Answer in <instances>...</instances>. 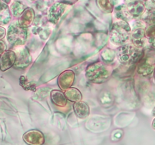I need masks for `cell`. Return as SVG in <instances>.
<instances>
[{
	"label": "cell",
	"instance_id": "1",
	"mask_svg": "<svg viewBox=\"0 0 155 145\" xmlns=\"http://www.w3.org/2000/svg\"><path fill=\"white\" fill-rule=\"evenodd\" d=\"M132 29L127 21L118 20L112 25L110 32V39L117 45H123L131 36Z\"/></svg>",
	"mask_w": 155,
	"mask_h": 145
},
{
	"label": "cell",
	"instance_id": "2",
	"mask_svg": "<svg viewBox=\"0 0 155 145\" xmlns=\"http://www.w3.org/2000/svg\"><path fill=\"white\" fill-rule=\"evenodd\" d=\"M117 55L120 63L129 65L140 60L143 55V51L134 45H124L118 48Z\"/></svg>",
	"mask_w": 155,
	"mask_h": 145
},
{
	"label": "cell",
	"instance_id": "3",
	"mask_svg": "<svg viewBox=\"0 0 155 145\" xmlns=\"http://www.w3.org/2000/svg\"><path fill=\"white\" fill-rule=\"evenodd\" d=\"M110 74V70L107 66L101 62L89 65L86 70V76L88 80L97 84L107 81Z\"/></svg>",
	"mask_w": 155,
	"mask_h": 145
},
{
	"label": "cell",
	"instance_id": "4",
	"mask_svg": "<svg viewBox=\"0 0 155 145\" xmlns=\"http://www.w3.org/2000/svg\"><path fill=\"white\" fill-rule=\"evenodd\" d=\"M27 39V28L22 27L19 23H13L8 27L7 40L14 46H19L25 43Z\"/></svg>",
	"mask_w": 155,
	"mask_h": 145
},
{
	"label": "cell",
	"instance_id": "5",
	"mask_svg": "<svg viewBox=\"0 0 155 145\" xmlns=\"http://www.w3.org/2000/svg\"><path fill=\"white\" fill-rule=\"evenodd\" d=\"M145 23L143 20L137 21L134 23V25L132 29L131 37L135 46L139 48L143 46L145 42Z\"/></svg>",
	"mask_w": 155,
	"mask_h": 145
},
{
	"label": "cell",
	"instance_id": "6",
	"mask_svg": "<svg viewBox=\"0 0 155 145\" xmlns=\"http://www.w3.org/2000/svg\"><path fill=\"white\" fill-rule=\"evenodd\" d=\"M155 68V55L147 54L139 60L137 67L138 73L143 76H149L154 72Z\"/></svg>",
	"mask_w": 155,
	"mask_h": 145
},
{
	"label": "cell",
	"instance_id": "7",
	"mask_svg": "<svg viewBox=\"0 0 155 145\" xmlns=\"http://www.w3.org/2000/svg\"><path fill=\"white\" fill-rule=\"evenodd\" d=\"M67 6L68 5L64 4V3L59 2H54L48 11V17L49 21L53 24H56L64 14L67 8Z\"/></svg>",
	"mask_w": 155,
	"mask_h": 145
},
{
	"label": "cell",
	"instance_id": "8",
	"mask_svg": "<svg viewBox=\"0 0 155 145\" xmlns=\"http://www.w3.org/2000/svg\"><path fill=\"white\" fill-rule=\"evenodd\" d=\"M129 14L132 18H139L144 14L145 11V5L141 0L130 2L126 5Z\"/></svg>",
	"mask_w": 155,
	"mask_h": 145
},
{
	"label": "cell",
	"instance_id": "9",
	"mask_svg": "<svg viewBox=\"0 0 155 145\" xmlns=\"http://www.w3.org/2000/svg\"><path fill=\"white\" fill-rule=\"evenodd\" d=\"M17 59L14 67L16 69H24L27 67L31 62V56L27 48H22L17 52Z\"/></svg>",
	"mask_w": 155,
	"mask_h": 145
},
{
	"label": "cell",
	"instance_id": "10",
	"mask_svg": "<svg viewBox=\"0 0 155 145\" xmlns=\"http://www.w3.org/2000/svg\"><path fill=\"white\" fill-rule=\"evenodd\" d=\"M17 54L15 51H5L0 57V69L5 71L13 66L16 62Z\"/></svg>",
	"mask_w": 155,
	"mask_h": 145
},
{
	"label": "cell",
	"instance_id": "11",
	"mask_svg": "<svg viewBox=\"0 0 155 145\" xmlns=\"http://www.w3.org/2000/svg\"><path fill=\"white\" fill-rule=\"evenodd\" d=\"M24 141L30 145H42L45 141L44 136L42 132L37 130H31L23 136Z\"/></svg>",
	"mask_w": 155,
	"mask_h": 145
},
{
	"label": "cell",
	"instance_id": "12",
	"mask_svg": "<svg viewBox=\"0 0 155 145\" xmlns=\"http://www.w3.org/2000/svg\"><path fill=\"white\" fill-rule=\"evenodd\" d=\"M74 78H75V75H74V71L70 70V69L64 71L60 74L58 80L59 87L64 91L70 89L74 83Z\"/></svg>",
	"mask_w": 155,
	"mask_h": 145
},
{
	"label": "cell",
	"instance_id": "13",
	"mask_svg": "<svg viewBox=\"0 0 155 145\" xmlns=\"http://www.w3.org/2000/svg\"><path fill=\"white\" fill-rule=\"evenodd\" d=\"M35 18L34 10L31 8H27L20 16L18 23L20 25L24 28H27L33 24Z\"/></svg>",
	"mask_w": 155,
	"mask_h": 145
},
{
	"label": "cell",
	"instance_id": "14",
	"mask_svg": "<svg viewBox=\"0 0 155 145\" xmlns=\"http://www.w3.org/2000/svg\"><path fill=\"white\" fill-rule=\"evenodd\" d=\"M74 110L76 115L80 119H85L89 115V107L86 102L77 101L74 104Z\"/></svg>",
	"mask_w": 155,
	"mask_h": 145
},
{
	"label": "cell",
	"instance_id": "15",
	"mask_svg": "<svg viewBox=\"0 0 155 145\" xmlns=\"http://www.w3.org/2000/svg\"><path fill=\"white\" fill-rule=\"evenodd\" d=\"M12 20V13L7 4L0 0V25H6Z\"/></svg>",
	"mask_w": 155,
	"mask_h": 145
},
{
	"label": "cell",
	"instance_id": "16",
	"mask_svg": "<svg viewBox=\"0 0 155 145\" xmlns=\"http://www.w3.org/2000/svg\"><path fill=\"white\" fill-rule=\"evenodd\" d=\"M51 98L52 102L58 107H64L68 104V100L64 93L58 90H53L51 92Z\"/></svg>",
	"mask_w": 155,
	"mask_h": 145
},
{
	"label": "cell",
	"instance_id": "17",
	"mask_svg": "<svg viewBox=\"0 0 155 145\" xmlns=\"http://www.w3.org/2000/svg\"><path fill=\"white\" fill-rule=\"evenodd\" d=\"M114 14L118 20L128 22L129 20L132 19L130 15L129 14L128 11H127V7L124 5H118L116 8H114Z\"/></svg>",
	"mask_w": 155,
	"mask_h": 145
},
{
	"label": "cell",
	"instance_id": "18",
	"mask_svg": "<svg viewBox=\"0 0 155 145\" xmlns=\"http://www.w3.org/2000/svg\"><path fill=\"white\" fill-rule=\"evenodd\" d=\"M96 4L104 13H112L114 10V5L112 0H96Z\"/></svg>",
	"mask_w": 155,
	"mask_h": 145
},
{
	"label": "cell",
	"instance_id": "19",
	"mask_svg": "<svg viewBox=\"0 0 155 145\" xmlns=\"http://www.w3.org/2000/svg\"><path fill=\"white\" fill-rule=\"evenodd\" d=\"M64 95L66 96L67 99L73 102H77L80 101L82 99V94L80 90L76 88H70L67 89L64 92Z\"/></svg>",
	"mask_w": 155,
	"mask_h": 145
},
{
	"label": "cell",
	"instance_id": "20",
	"mask_svg": "<svg viewBox=\"0 0 155 145\" xmlns=\"http://www.w3.org/2000/svg\"><path fill=\"white\" fill-rule=\"evenodd\" d=\"M25 10L24 8V5L21 2L15 1L12 3L11 11L12 12V14L15 17H18L21 15V14Z\"/></svg>",
	"mask_w": 155,
	"mask_h": 145
},
{
	"label": "cell",
	"instance_id": "21",
	"mask_svg": "<svg viewBox=\"0 0 155 145\" xmlns=\"http://www.w3.org/2000/svg\"><path fill=\"white\" fill-rule=\"evenodd\" d=\"M143 21L148 25L155 24V8L149 9L146 13H144Z\"/></svg>",
	"mask_w": 155,
	"mask_h": 145
},
{
	"label": "cell",
	"instance_id": "22",
	"mask_svg": "<svg viewBox=\"0 0 155 145\" xmlns=\"http://www.w3.org/2000/svg\"><path fill=\"white\" fill-rule=\"evenodd\" d=\"M101 57H102L104 62H106V63H110L115 58L114 51L112 49H110V48H107V49L104 50L102 54H101Z\"/></svg>",
	"mask_w": 155,
	"mask_h": 145
},
{
	"label": "cell",
	"instance_id": "23",
	"mask_svg": "<svg viewBox=\"0 0 155 145\" xmlns=\"http://www.w3.org/2000/svg\"><path fill=\"white\" fill-rule=\"evenodd\" d=\"M20 84L25 90H32L34 92L35 89H36V86L33 84H32L31 82H29L27 78L24 76H21L20 77Z\"/></svg>",
	"mask_w": 155,
	"mask_h": 145
},
{
	"label": "cell",
	"instance_id": "24",
	"mask_svg": "<svg viewBox=\"0 0 155 145\" xmlns=\"http://www.w3.org/2000/svg\"><path fill=\"white\" fill-rule=\"evenodd\" d=\"M77 1H78V0H57V2L64 3V4L66 5H73L75 2H77Z\"/></svg>",
	"mask_w": 155,
	"mask_h": 145
},
{
	"label": "cell",
	"instance_id": "25",
	"mask_svg": "<svg viewBox=\"0 0 155 145\" xmlns=\"http://www.w3.org/2000/svg\"><path fill=\"white\" fill-rule=\"evenodd\" d=\"M5 48H6L5 44L4 43V42L0 40V55H2V54L5 51Z\"/></svg>",
	"mask_w": 155,
	"mask_h": 145
},
{
	"label": "cell",
	"instance_id": "26",
	"mask_svg": "<svg viewBox=\"0 0 155 145\" xmlns=\"http://www.w3.org/2000/svg\"><path fill=\"white\" fill-rule=\"evenodd\" d=\"M5 34H6L5 29L4 27H2L0 26V40H1V39H2L5 36Z\"/></svg>",
	"mask_w": 155,
	"mask_h": 145
},
{
	"label": "cell",
	"instance_id": "27",
	"mask_svg": "<svg viewBox=\"0 0 155 145\" xmlns=\"http://www.w3.org/2000/svg\"><path fill=\"white\" fill-rule=\"evenodd\" d=\"M149 42H150V44L151 45V46H152L153 48H155V38H153V39H149Z\"/></svg>",
	"mask_w": 155,
	"mask_h": 145
},
{
	"label": "cell",
	"instance_id": "28",
	"mask_svg": "<svg viewBox=\"0 0 155 145\" xmlns=\"http://www.w3.org/2000/svg\"><path fill=\"white\" fill-rule=\"evenodd\" d=\"M1 1H2L3 2H5V4H9V3H10V2H11V0H1Z\"/></svg>",
	"mask_w": 155,
	"mask_h": 145
},
{
	"label": "cell",
	"instance_id": "29",
	"mask_svg": "<svg viewBox=\"0 0 155 145\" xmlns=\"http://www.w3.org/2000/svg\"><path fill=\"white\" fill-rule=\"evenodd\" d=\"M152 127H153V128H154V129H155V118H154V120H153V122H152Z\"/></svg>",
	"mask_w": 155,
	"mask_h": 145
},
{
	"label": "cell",
	"instance_id": "30",
	"mask_svg": "<svg viewBox=\"0 0 155 145\" xmlns=\"http://www.w3.org/2000/svg\"><path fill=\"white\" fill-rule=\"evenodd\" d=\"M152 115L154 116H155V107L154 109H153V110H152Z\"/></svg>",
	"mask_w": 155,
	"mask_h": 145
},
{
	"label": "cell",
	"instance_id": "31",
	"mask_svg": "<svg viewBox=\"0 0 155 145\" xmlns=\"http://www.w3.org/2000/svg\"><path fill=\"white\" fill-rule=\"evenodd\" d=\"M154 80H155V68H154Z\"/></svg>",
	"mask_w": 155,
	"mask_h": 145
},
{
	"label": "cell",
	"instance_id": "32",
	"mask_svg": "<svg viewBox=\"0 0 155 145\" xmlns=\"http://www.w3.org/2000/svg\"><path fill=\"white\" fill-rule=\"evenodd\" d=\"M152 2H154V4H155V0H152Z\"/></svg>",
	"mask_w": 155,
	"mask_h": 145
},
{
	"label": "cell",
	"instance_id": "33",
	"mask_svg": "<svg viewBox=\"0 0 155 145\" xmlns=\"http://www.w3.org/2000/svg\"><path fill=\"white\" fill-rule=\"evenodd\" d=\"M30 1H35V0H30Z\"/></svg>",
	"mask_w": 155,
	"mask_h": 145
}]
</instances>
